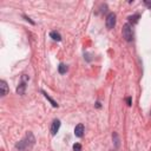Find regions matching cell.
Masks as SVG:
<instances>
[{
    "label": "cell",
    "mask_w": 151,
    "mask_h": 151,
    "mask_svg": "<svg viewBox=\"0 0 151 151\" xmlns=\"http://www.w3.org/2000/svg\"><path fill=\"white\" fill-rule=\"evenodd\" d=\"M35 144V138L32 132H27L26 136L15 144V149L19 151H28Z\"/></svg>",
    "instance_id": "6da1fadb"
},
{
    "label": "cell",
    "mask_w": 151,
    "mask_h": 151,
    "mask_svg": "<svg viewBox=\"0 0 151 151\" xmlns=\"http://www.w3.org/2000/svg\"><path fill=\"white\" fill-rule=\"evenodd\" d=\"M123 38L126 41H132L133 40V29H132V25L131 24H125L123 26Z\"/></svg>",
    "instance_id": "7a4b0ae2"
},
{
    "label": "cell",
    "mask_w": 151,
    "mask_h": 151,
    "mask_svg": "<svg viewBox=\"0 0 151 151\" xmlns=\"http://www.w3.org/2000/svg\"><path fill=\"white\" fill-rule=\"evenodd\" d=\"M28 80H29V77H28L27 74H24V76L21 77L20 84H19L18 87H17V93H18V94H21V96L25 94V91H26V86H27Z\"/></svg>",
    "instance_id": "3957f363"
},
{
    "label": "cell",
    "mask_w": 151,
    "mask_h": 151,
    "mask_svg": "<svg viewBox=\"0 0 151 151\" xmlns=\"http://www.w3.org/2000/svg\"><path fill=\"white\" fill-rule=\"evenodd\" d=\"M106 27H107V29H112L113 27H114V25H116V14L114 13H109L107 14V17H106Z\"/></svg>",
    "instance_id": "277c9868"
},
{
    "label": "cell",
    "mask_w": 151,
    "mask_h": 151,
    "mask_svg": "<svg viewBox=\"0 0 151 151\" xmlns=\"http://www.w3.org/2000/svg\"><path fill=\"white\" fill-rule=\"evenodd\" d=\"M59 129H60V120L59 119H54L52 122V124H51V134L55 136L58 133Z\"/></svg>",
    "instance_id": "5b68a950"
},
{
    "label": "cell",
    "mask_w": 151,
    "mask_h": 151,
    "mask_svg": "<svg viewBox=\"0 0 151 151\" xmlns=\"http://www.w3.org/2000/svg\"><path fill=\"white\" fill-rule=\"evenodd\" d=\"M84 131H85V127L83 124H78L76 127H74V136L78 137V138H81L83 134H84Z\"/></svg>",
    "instance_id": "8992f818"
},
{
    "label": "cell",
    "mask_w": 151,
    "mask_h": 151,
    "mask_svg": "<svg viewBox=\"0 0 151 151\" xmlns=\"http://www.w3.org/2000/svg\"><path fill=\"white\" fill-rule=\"evenodd\" d=\"M0 90H1V97H5L6 94H8V86H7V83L5 80H0Z\"/></svg>",
    "instance_id": "52a82bcc"
},
{
    "label": "cell",
    "mask_w": 151,
    "mask_h": 151,
    "mask_svg": "<svg viewBox=\"0 0 151 151\" xmlns=\"http://www.w3.org/2000/svg\"><path fill=\"white\" fill-rule=\"evenodd\" d=\"M41 93H42V94H44V97H45V98H46V99L52 104V106H53V107H58V106H59V105H58V103H57L55 100H53V99H52V98H51V97H50V96H48L44 90L41 91Z\"/></svg>",
    "instance_id": "ba28073f"
},
{
    "label": "cell",
    "mask_w": 151,
    "mask_h": 151,
    "mask_svg": "<svg viewBox=\"0 0 151 151\" xmlns=\"http://www.w3.org/2000/svg\"><path fill=\"white\" fill-rule=\"evenodd\" d=\"M50 37H51L53 40H55V41H60V40H61V35H60V33L57 32V31L50 32Z\"/></svg>",
    "instance_id": "9c48e42d"
},
{
    "label": "cell",
    "mask_w": 151,
    "mask_h": 151,
    "mask_svg": "<svg viewBox=\"0 0 151 151\" xmlns=\"http://www.w3.org/2000/svg\"><path fill=\"white\" fill-rule=\"evenodd\" d=\"M67 70H68L67 65H65V64H63V63L59 64V66H58V72H59L60 74H65V73L67 72Z\"/></svg>",
    "instance_id": "30bf717a"
},
{
    "label": "cell",
    "mask_w": 151,
    "mask_h": 151,
    "mask_svg": "<svg viewBox=\"0 0 151 151\" xmlns=\"http://www.w3.org/2000/svg\"><path fill=\"white\" fill-rule=\"evenodd\" d=\"M140 18V15L138 14V13H136V14H133V15H130L127 19H129V21L131 22V24H136V22H138V19Z\"/></svg>",
    "instance_id": "8fae6325"
},
{
    "label": "cell",
    "mask_w": 151,
    "mask_h": 151,
    "mask_svg": "<svg viewBox=\"0 0 151 151\" xmlns=\"http://www.w3.org/2000/svg\"><path fill=\"white\" fill-rule=\"evenodd\" d=\"M112 137H113V142H114V147L118 149L119 147V138H118V134L116 132H113Z\"/></svg>",
    "instance_id": "7c38bea8"
},
{
    "label": "cell",
    "mask_w": 151,
    "mask_h": 151,
    "mask_svg": "<svg viewBox=\"0 0 151 151\" xmlns=\"http://www.w3.org/2000/svg\"><path fill=\"white\" fill-rule=\"evenodd\" d=\"M73 151H81V145L79 143L73 144Z\"/></svg>",
    "instance_id": "4fadbf2b"
},
{
    "label": "cell",
    "mask_w": 151,
    "mask_h": 151,
    "mask_svg": "<svg viewBox=\"0 0 151 151\" xmlns=\"http://www.w3.org/2000/svg\"><path fill=\"white\" fill-rule=\"evenodd\" d=\"M126 101H127V105H129V106H131V104H132V99H131V97L126 98Z\"/></svg>",
    "instance_id": "5bb4252c"
},
{
    "label": "cell",
    "mask_w": 151,
    "mask_h": 151,
    "mask_svg": "<svg viewBox=\"0 0 151 151\" xmlns=\"http://www.w3.org/2000/svg\"><path fill=\"white\" fill-rule=\"evenodd\" d=\"M144 4H145V5H146L149 8H151V2H150V1H146V0H144Z\"/></svg>",
    "instance_id": "9a60e30c"
}]
</instances>
